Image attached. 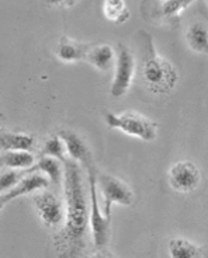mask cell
<instances>
[{"instance_id": "obj_2", "label": "cell", "mask_w": 208, "mask_h": 258, "mask_svg": "<svg viewBox=\"0 0 208 258\" xmlns=\"http://www.w3.org/2000/svg\"><path fill=\"white\" fill-rule=\"evenodd\" d=\"M143 37V56L141 75L146 89L155 94H169L179 80V73L168 59L156 52L152 38L141 31Z\"/></svg>"}, {"instance_id": "obj_4", "label": "cell", "mask_w": 208, "mask_h": 258, "mask_svg": "<svg viewBox=\"0 0 208 258\" xmlns=\"http://www.w3.org/2000/svg\"><path fill=\"white\" fill-rule=\"evenodd\" d=\"M87 168V178H89V200H90V222L89 225L91 227L93 234V243L97 248H106L111 236L110 218H107L104 213H101L98 207L97 198V181H96V171L93 164L89 163L85 166Z\"/></svg>"}, {"instance_id": "obj_15", "label": "cell", "mask_w": 208, "mask_h": 258, "mask_svg": "<svg viewBox=\"0 0 208 258\" xmlns=\"http://www.w3.org/2000/svg\"><path fill=\"white\" fill-rule=\"evenodd\" d=\"M62 161L55 159V157H51V156H42L35 164L33 166V168L28 170L30 171H41L49 178V181H52L54 184H59L61 181L64 180V168H62Z\"/></svg>"}, {"instance_id": "obj_9", "label": "cell", "mask_w": 208, "mask_h": 258, "mask_svg": "<svg viewBox=\"0 0 208 258\" xmlns=\"http://www.w3.org/2000/svg\"><path fill=\"white\" fill-rule=\"evenodd\" d=\"M48 185H49V180H48V177L44 173L30 171V174L23 177L10 191L3 194V198H5V202L9 204L10 201L20 198L23 195L37 192V191H41V189H45Z\"/></svg>"}, {"instance_id": "obj_20", "label": "cell", "mask_w": 208, "mask_h": 258, "mask_svg": "<svg viewBox=\"0 0 208 258\" xmlns=\"http://www.w3.org/2000/svg\"><path fill=\"white\" fill-rule=\"evenodd\" d=\"M66 149H65V143L64 141L59 138V135H54L51 136L45 143H44V150H42V155L45 156H51V157H55L58 159L62 163L66 160L65 157Z\"/></svg>"}, {"instance_id": "obj_12", "label": "cell", "mask_w": 208, "mask_h": 258, "mask_svg": "<svg viewBox=\"0 0 208 258\" xmlns=\"http://www.w3.org/2000/svg\"><path fill=\"white\" fill-rule=\"evenodd\" d=\"M116 51L109 44H98L90 46L86 55V60L100 72H107L113 64L116 63Z\"/></svg>"}, {"instance_id": "obj_17", "label": "cell", "mask_w": 208, "mask_h": 258, "mask_svg": "<svg viewBox=\"0 0 208 258\" xmlns=\"http://www.w3.org/2000/svg\"><path fill=\"white\" fill-rule=\"evenodd\" d=\"M34 146V136L28 134L6 132L0 136L2 150H31Z\"/></svg>"}, {"instance_id": "obj_24", "label": "cell", "mask_w": 208, "mask_h": 258, "mask_svg": "<svg viewBox=\"0 0 208 258\" xmlns=\"http://www.w3.org/2000/svg\"><path fill=\"white\" fill-rule=\"evenodd\" d=\"M207 3H208V0H207Z\"/></svg>"}, {"instance_id": "obj_21", "label": "cell", "mask_w": 208, "mask_h": 258, "mask_svg": "<svg viewBox=\"0 0 208 258\" xmlns=\"http://www.w3.org/2000/svg\"><path fill=\"white\" fill-rule=\"evenodd\" d=\"M20 180H21V174L17 173V171H14V170L2 173L0 174V194L10 191Z\"/></svg>"}, {"instance_id": "obj_18", "label": "cell", "mask_w": 208, "mask_h": 258, "mask_svg": "<svg viewBox=\"0 0 208 258\" xmlns=\"http://www.w3.org/2000/svg\"><path fill=\"white\" fill-rule=\"evenodd\" d=\"M103 14L109 21L116 24H123L130 19V10L125 0H104Z\"/></svg>"}, {"instance_id": "obj_6", "label": "cell", "mask_w": 208, "mask_h": 258, "mask_svg": "<svg viewBox=\"0 0 208 258\" xmlns=\"http://www.w3.org/2000/svg\"><path fill=\"white\" fill-rule=\"evenodd\" d=\"M135 72H137V60L132 51L127 45L118 44L116 73L110 86L111 96L116 98L125 96L132 86Z\"/></svg>"}, {"instance_id": "obj_1", "label": "cell", "mask_w": 208, "mask_h": 258, "mask_svg": "<svg viewBox=\"0 0 208 258\" xmlns=\"http://www.w3.org/2000/svg\"><path fill=\"white\" fill-rule=\"evenodd\" d=\"M64 191H65V225L55 237V247L61 255H78L85 248L90 209L82 181L78 161H64Z\"/></svg>"}, {"instance_id": "obj_16", "label": "cell", "mask_w": 208, "mask_h": 258, "mask_svg": "<svg viewBox=\"0 0 208 258\" xmlns=\"http://www.w3.org/2000/svg\"><path fill=\"white\" fill-rule=\"evenodd\" d=\"M169 255L175 258L201 257V248L193 241L183 237H173L169 241Z\"/></svg>"}, {"instance_id": "obj_14", "label": "cell", "mask_w": 208, "mask_h": 258, "mask_svg": "<svg viewBox=\"0 0 208 258\" xmlns=\"http://www.w3.org/2000/svg\"><path fill=\"white\" fill-rule=\"evenodd\" d=\"M186 41L191 51L208 55V28L201 23H193L187 28Z\"/></svg>"}, {"instance_id": "obj_10", "label": "cell", "mask_w": 208, "mask_h": 258, "mask_svg": "<svg viewBox=\"0 0 208 258\" xmlns=\"http://www.w3.org/2000/svg\"><path fill=\"white\" fill-rule=\"evenodd\" d=\"M90 46L91 44L80 42L78 39L69 38L68 35H62L55 48V55L58 56L59 60L65 63L86 60V55L90 49Z\"/></svg>"}, {"instance_id": "obj_3", "label": "cell", "mask_w": 208, "mask_h": 258, "mask_svg": "<svg viewBox=\"0 0 208 258\" xmlns=\"http://www.w3.org/2000/svg\"><path fill=\"white\" fill-rule=\"evenodd\" d=\"M104 119L110 128L118 129L125 135L134 136L145 142H150L156 139L159 131V126L155 121L134 111H123L120 114L107 111L104 114Z\"/></svg>"}, {"instance_id": "obj_19", "label": "cell", "mask_w": 208, "mask_h": 258, "mask_svg": "<svg viewBox=\"0 0 208 258\" xmlns=\"http://www.w3.org/2000/svg\"><path fill=\"white\" fill-rule=\"evenodd\" d=\"M193 2L195 0H162L159 3V13L163 17L173 19L182 13L183 10H186Z\"/></svg>"}, {"instance_id": "obj_8", "label": "cell", "mask_w": 208, "mask_h": 258, "mask_svg": "<svg viewBox=\"0 0 208 258\" xmlns=\"http://www.w3.org/2000/svg\"><path fill=\"white\" fill-rule=\"evenodd\" d=\"M34 205H35L38 216L45 226L54 227V226L59 225L65 218V211L62 207V202L52 192L42 191V192L37 194L34 197Z\"/></svg>"}, {"instance_id": "obj_22", "label": "cell", "mask_w": 208, "mask_h": 258, "mask_svg": "<svg viewBox=\"0 0 208 258\" xmlns=\"http://www.w3.org/2000/svg\"><path fill=\"white\" fill-rule=\"evenodd\" d=\"M45 2L48 6L61 7V9H68L78 3V0H45Z\"/></svg>"}, {"instance_id": "obj_5", "label": "cell", "mask_w": 208, "mask_h": 258, "mask_svg": "<svg viewBox=\"0 0 208 258\" xmlns=\"http://www.w3.org/2000/svg\"><path fill=\"white\" fill-rule=\"evenodd\" d=\"M96 181H97V189L103 195L104 215L107 218H110L111 207L114 204L123 205V207L132 205L135 195L127 182L120 180L116 175L107 174V173L96 175Z\"/></svg>"}, {"instance_id": "obj_13", "label": "cell", "mask_w": 208, "mask_h": 258, "mask_svg": "<svg viewBox=\"0 0 208 258\" xmlns=\"http://www.w3.org/2000/svg\"><path fill=\"white\" fill-rule=\"evenodd\" d=\"M35 164L34 157L30 150H5L0 156V166L13 168V170H26Z\"/></svg>"}, {"instance_id": "obj_23", "label": "cell", "mask_w": 208, "mask_h": 258, "mask_svg": "<svg viewBox=\"0 0 208 258\" xmlns=\"http://www.w3.org/2000/svg\"><path fill=\"white\" fill-rule=\"evenodd\" d=\"M6 205V202H5V198H3V194H0V209Z\"/></svg>"}, {"instance_id": "obj_7", "label": "cell", "mask_w": 208, "mask_h": 258, "mask_svg": "<svg viewBox=\"0 0 208 258\" xmlns=\"http://www.w3.org/2000/svg\"><path fill=\"white\" fill-rule=\"evenodd\" d=\"M168 181L170 188H173L176 192L189 194L194 191L200 185L201 173L197 164L190 160L176 161L169 168Z\"/></svg>"}, {"instance_id": "obj_11", "label": "cell", "mask_w": 208, "mask_h": 258, "mask_svg": "<svg viewBox=\"0 0 208 258\" xmlns=\"http://www.w3.org/2000/svg\"><path fill=\"white\" fill-rule=\"evenodd\" d=\"M59 138L65 143L66 153L69 155L72 160L80 161L83 166L91 163L90 150L87 148L85 141L76 132H73V131H61Z\"/></svg>"}]
</instances>
